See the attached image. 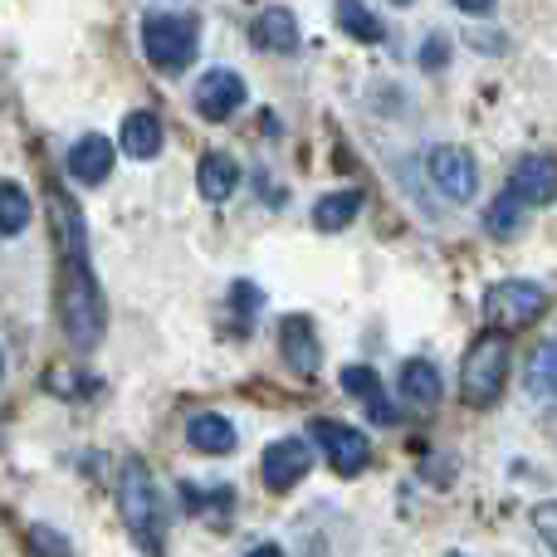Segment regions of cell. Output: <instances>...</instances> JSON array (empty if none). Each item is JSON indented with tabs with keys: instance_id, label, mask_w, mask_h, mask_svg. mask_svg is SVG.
Listing matches in <instances>:
<instances>
[{
	"instance_id": "1",
	"label": "cell",
	"mask_w": 557,
	"mask_h": 557,
	"mask_svg": "<svg viewBox=\"0 0 557 557\" xmlns=\"http://www.w3.org/2000/svg\"><path fill=\"white\" fill-rule=\"evenodd\" d=\"M49 211L59 225V245H64V270H59V323H64L69 343L78 352L103 343L108 327V304L103 288H98L94 270H88V240H84V215L64 201V196H49Z\"/></svg>"
},
{
	"instance_id": "2",
	"label": "cell",
	"mask_w": 557,
	"mask_h": 557,
	"mask_svg": "<svg viewBox=\"0 0 557 557\" xmlns=\"http://www.w3.org/2000/svg\"><path fill=\"white\" fill-rule=\"evenodd\" d=\"M117 509H123L127 533L137 539V548L147 553H162L166 543V504L157 494V480L143 460H127L123 465V480H117Z\"/></svg>"
},
{
	"instance_id": "3",
	"label": "cell",
	"mask_w": 557,
	"mask_h": 557,
	"mask_svg": "<svg viewBox=\"0 0 557 557\" xmlns=\"http://www.w3.org/2000/svg\"><path fill=\"white\" fill-rule=\"evenodd\" d=\"M504 376H509V343H504V333H484L480 343L465 352L460 396L470 406H494L504 392Z\"/></svg>"
},
{
	"instance_id": "4",
	"label": "cell",
	"mask_w": 557,
	"mask_h": 557,
	"mask_svg": "<svg viewBox=\"0 0 557 557\" xmlns=\"http://www.w3.org/2000/svg\"><path fill=\"white\" fill-rule=\"evenodd\" d=\"M196 49H201L196 20H186V15H147L143 20V54L152 59L162 74H182L196 59Z\"/></svg>"
},
{
	"instance_id": "5",
	"label": "cell",
	"mask_w": 557,
	"mask_h": 557,
	"mask_svg": "<svg viewBox=\"0 0 557 557\" xmlns=\"http://www.w3.org/2000/svg\"><path fill=\"white\" fill-rule=\"evenodd\" d=\"M543 308H548V294H543V284H533V278H504V284H494L490 298H484V313L499 327H529Z\"/></svg>"
},
{
	"instance_id": "6",
	"label": "cell",
	"mask_w": 557,
	"mask_h": 557,
	"mask_svg": "<svg viewBox=\"0 0 557 557\" xmlns=\"http://www.w3.org/2000/svg\"><path fill=\"white\" fill-rule=\"evenodd\" d=\"M431 182L441 186L445 201H470L480 191V162H474L470 147L445 143L431 152Z\"/></svg>"
},
{
	"instance_id": "7",
	"label": "cell",
	"mask_w": 557,
	"mask_h": 557,
	"mask_svg": "<svg viewBox=\"0 0 557 557\" xmlns=\"http://www.w3.org/2000/svg\"><path fill=\"white\" fill-rule=\"evenodd\" d=\"M313 441L323 445V455L333 460V470L337 474H362L367 470V460H372V445H367V435L357 431V425H343V421H313Z\"/></svg>"
},
{
	"instance_id": "8",
	"label": "cell",
	"mask_w": 557,
	"mask_h": 557,
	"mask_svg": "<svg viewBox=\"0 0 557 557\" xmlns=\"http://www.w3.org/2000/svg\"><path fill=\"white\" fill-rule=\"evenodd\" d=\"M245 108V78L235 69H206L201 84H196V113L206 123H225Z\"/></svg>"
},
{
	"instance_id": "9",
	"label": "cell",
	"mask_w": 557,
	"mask_h": 557,
	"mask_svg": "<svg viewBox=\"0 0 557 557\" xmlns=\"http://www.w3.org/2000/svg\"><path fill=\"white\" fill-rule=\"evenodd\" d=\"M278 352H284V367L298 376H313L323 367V347H318V333L304 313H288L278 323Z\"/></svg>"
},
{
	"instance_id": "10",
	"label": "cell",
	"mask_w": 557,
	"mask_h": 557,
	"mask_svg": "<svg viewBox=\"0 0 557 557\" xmlns=\"http://www.w3.org/2000/svg\"><path fill=\"white\" fill-rule=\"evenodd\" d=\"M308 465H313V455H308V445L304 441H274L270 450H264V460H260V480H264V490H274V494H284V490H294L298 480L308 474Z\"/></svg>"
},
{
	"instance_id": "11",
	"label": "cell",
	"mask_w": 557,
	"mask_h": 557,
	"mask_svg": "<svg viewBox=\"0 0 557 557\" xmlns=\"http://www.w3.org/2000/svg\"><path fill=\"white\" fill-rule=\"evenodd\" d=\"M509 191L519 196L523 206H553L557 201V162L553 157H523L509 176Z\"/></svg>"
},
{
	"instance_id": "12",
	"label": "cell",
	"mask_w": 557,
	"mask_h": 557,
	"mask_svg": "<svg viewBox=\"0 0 557 557\" xmlns=\"http://www.w3.org/2000/svg\"><path fill=\"white\" fill-rule=\"evenodd\" d=\"M108 172H113V143H108V137L88 133L69 147V176H74V182L98 186V182H108Z\"/></svg>"
},
{
	"instance_id": "13",
	"label": "cell",
	"mask_w": 557,
	"mask_h": 557,
	"mask_svg": "<svg viewBox=\"0 0 557 557\" xmlns=\"http://www.w3.org/2000/svg\"><path fill=\"white\" fill-rule=\"evenodd\" d=\"M250 39L264 49V54H294L298 49V20H294V10H284V5H274V10H260L255 15V25H250Z\"/></svg>"
},
{
	"instance_id": "14",
	"label": "cell",
	"mask_w": 557,
	"mask_h": 557,
	"mask_svg": "<svg viewBox=\"0 0 557 557\" xmlns=\"http://www.w3.org/2000/svg\"><path fill=\"white\" fill-rule=\"evenodd\" d=\"M396 392H401V401L411 406V411H435V406H441V372H435V362L411 357V362L401 367Z\"/></svg>"
},
{
	"instance_id": "15",
	"label": "cell",
	"mask_w": 557,
	"mask_h": 557,
	"mask_svg": "<svg viewBox=\"0 0 557 557\" xmlns=\"http://www.w3.org/2000/svg\"><path fill=\"white\" fill-rule=\"evenodd\" d=\"M343 392L357 396V401H367V416H372L376 425H396L401 416H396V406L386 401L382 382H376L372 367H343Z\"/></svg>"
},
{
	"instance_id": "16",
	"label": "cell",
	"mask_w": 557,
	"mask_h": 557,
	"mask_svg": "<svg viewBox=\"0 0 557 557\" xmlns=\"http://www.w3.org/2000/svg\"><path fill=\"white\" fill-rule=\"evenodd\" d=\"M196 186H201L206 201H231L235 186H240V162L231 152H206L196 166Z\"/></svg>"
},
{
	"instance_id": "17",
	"label": "cell",
	"mask_w": 557,
	"mask_h": 557,
	"mask_svg": "<svg viewBox=\"0 0 557 557\" xmlns=\"http://www.w3.org/2000/svg\"><path fill=\"white\" fill-rule=\"evenodd\" d=\"M162 143H166V133H162V117L157 113H133L123 123V152L127 157H137V162H152L157 152H162Z\"/></svg>"
},
{
	"instance_id": "18",
	"label": "cell",
	"mask_w": 557,
	"mask_h": 557,
	"mask_svg": "<svg viewBox=\"0 0 557 557\" xmlns=\"http://www.w3.org/2000/svg\"><path fill=\"white\" fill-rule=\"evenodd\" d=\"M186 445L201 455H225V450H235V425L215 411L191 416V421H186Z\"/></svg>"
},
{
	"instance_id": "19",
	"label": "cell",
	"mask_w": 557,
	"mask_h": 557,
	"mask_svg": "<svg viewBox=\"0 0 557 557\" xmlns=\"http://www.w3.org/2000/svg\"><path fill=\"white\" fill-rule=\"evenodd\" d=\"M357 211H362V196L357 191H333V196H323V201L313 206V225L318 231H347V225L357 221Z\"/></svg>"
},
{
	"instance_id": "20",
	"label": "cell",
	"mask_w": 557,
	"mask_h": 557,
	"mask_svg": "<svg viewBox=\"0 0 557 557\" xmlns=\"http://www.w3.org/2000/svg\"><path fill=\"white\" fill-rule=\"evenodd\" d=\"M529 392L557 406V343H543L529 362Z\"/></svg>"
},
{
	"instance_id": "21",
	"label": "cell",
	"mask_w": 557,
	"mask_h": 557,
	"mask_svg": "<svg viewBox=\"0 0 557 557\" xmlns=\"http://www.w3.org/2000/svg\"><path fill=\"white\" fill-rule=\"evenodd\" d=\"M523 211H529V206H523L513 191H504L499 201L490 206V215H484V225H490V235H499V240H513V235L523 231Z\"/></svg>"
},
{
	"instance_id": "22",
	"label": "cell",
	"mask_w": 557,
	"mask_h": 557,
	"mask_svg": "<svg viewBox=\"0 0 557 557\" xmlns=\"http://www.w3.org/2000/svg\"><path fill=\"white\" fill-rule=\"evenodd\" d=\"M337 25H343L352 39H362V45H376V39H382V25H376V15L362 5V0H337Z\"/></svg>"
},
{
	"instance_id": "23",
	"label": "cell",
	"mask_w": 557,
	"mask_h": 557,
	"mask_svg": "<svg viewBox=\"0 0 557 557\" xmlns=\"http://www.w3.org/2000/svg\"><path fill=\"white\" fill-rule=\"evenodd\" d=\"M29 225V196L25 186L0 182V235H20Z\"/></svg>"
},
{
	"instance_id": "24",
	"label": "cell",
	"mask_w": 557,
	"mask_h": 557,
	"mask_svg": "<svg viewBox=\"0 0 557 557\" xmlns=\"http://www.w3.org/2000/svg\"><path fill=\"white\" fill-rule=\"evenodd\" d=\"M29 548H35L39 557H69V543L59 539L54 529H29Z\"/></svg>"
},
{
	"instance_id": "25",
	"label": "cell",
	"mask_w": 557,
	"mask_h": 557,
	"mask_svg": "<svg viewBox=\"0 0 557 557\" xmlns=\"http://www.w3.org/2000/svg\"><path fill=\"white\" fill-rule=\"evenodd\" d=\"M533 529H539V539L557 553V499H553V504H539V509H533Z\"/></svg>"
},
{
	"instance_id": "26",
	"label": "cell",
	"mask_w": 557,
	"mask_h": 557,
	"mask_svg": "<svg viewBox=\"0 0 557 557\" xmlns=\"http://www.w3.org/2000/svg\"><path fill=\"white\" fill-rule=\"evenodd\" d=\"M445 59H450V39L431 35V39L421 45V69H445Z\"/></svg>"
},
{
	"instance_id": "27",
	"label": "cell",
	"mask_w": 557,
	"mask_h": 557,
	"mask_svg": "<svg viewBox=\"0 0 557 557\" xmlns=\"http://www.w3.org/2000/svg\"><path fill=\"white\" fill-rule=\"evenodd\" d=\"M245 557H284V548H278V543H260V548H250Z\"/></svg>"
},
{
	"instance_id": "28",
	"label": "cell",
	"mask_w": 557,
	"mask_h": 557,
	"mask_svg": "<svg viewBox=\"0 0 557 557\" xmlns=\"http://www.w3.org/2000/svg\"><path fill=\"white\" fill-rule=\"evenodd\" d=\"M455 5H460V10H470V15H484V10H490L494 0H455Z\"/></svg>"
},
{
	"instance_id": "29",
	"label": "cell",
	"mask_w": 557,
	"mask_h": 557,
	"mask_svg": "<svg viewBox=\"0 0 557 557\" xmlns=\"http://www.w3.org/2000/svg\"><path fill=\"white\" fill-rule=\"evenodd\" d=\"M0 372H5V352H0Z\"/></svg>"
},
{
	"instance_id": "30",
	"label": "cell",
	"mask_w": 557,
	"mask_h": 557,
	"mask_svg": "<svg viewBox=\"0 0 557 557\" xmlns=\"http://www.w3.org/2000/svg\"><path fill=\"white\" fill-rule=\"evenodd\" d=\"M450 557H470V553H450Z\"/></svg>"
},
{
	"instance_id": "31",
	"label": "cell",
	"mask_w": 557,
	"mask_h": 557,
	"mask_svg": "<svg viewBox=\"0 0 557 557\" xmlns=\"http://www.w3.org/2000/svg\"><path fill=\"white\" fill-rule=\"evenodd\" d=\"M396 5H411V0H396Z\"/></svg>"
}]
</instances>
